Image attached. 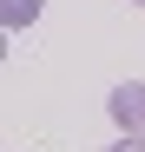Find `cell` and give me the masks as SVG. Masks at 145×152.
I'll list each match as a JSON object with an SVG mask.
<instances>
[{
    "instance_id": "obj_1",
    "label": "cell",
    "mask_w": 145,
    "mask_h": 152,
    "mask_svg": "<svg viewBox=\"0 0 145 152\" xmlns=\"http://www.w3.org/2000/svg\"><path fill=\"white\" fill-rule=\"evenodd\" d=\"M112 119H119V132H145V86L138 80H125V86H112Z\"/></svg>"
},
{
    "instance_id": "obj_2",
    "label": "cell",
    "mask_w": 145,
    "mask_h": 152,
    "mask_svg": "<svg viewBox=\"0 0 145 152\" xmlns=\"http://www.w3.org/2000/svg\"><path fill=\"white\" fill-rule=\"evenodd\" d=\"M33 20H40V0H0V27H7V33L33 27Z\"/></svg>"
},
{
    "instance_id": "obj_3",
    "label": "cell",
    "mask_w": 145,
    "mask_h": 152,
    "mask_svg": "<svg viewBox=\"0 0 145 152\" xmlns=\"http://www.w3.org/2000/svg\"><path fill=\"white\" fill-rule=\"evenodd\" d=\"M106 152H145V132H119V139H112Z\"/></svg>"
},
{
    "instance_id": "obj_4",
    "label": "cell",
    "mask_w": 145,
    "mask_h": 152,
    "mask_svg": "<svg viewBox=\"0 0 145 152\" xmlns=\"http://www.w3.org/2000/svg\"><path fill=\"white\" fill-rule=\"evenodd\" d=\"M132 7H145V0H132Z\"/></svg>"
}]
</instances>
